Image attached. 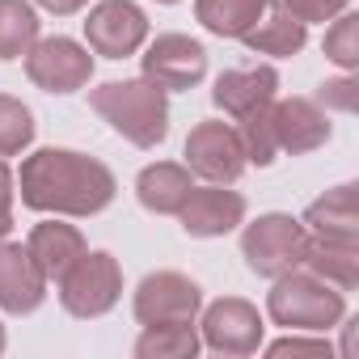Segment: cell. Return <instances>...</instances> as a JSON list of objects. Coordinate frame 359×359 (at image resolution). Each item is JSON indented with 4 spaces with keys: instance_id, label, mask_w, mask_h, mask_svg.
<instances>
[{
    "instance_id": "obj_1",
    "label": "cell",
    "mask_w": 359,
    "mask_h": 359,
    "mask_svg": "<svg viewBox=\"0 0 359 359\" xmlns=\"http://www.w3.org/2000/svg\"><path fill=\"white\" fill-rule=\"evenodd\" d=\"M110 199H114V177L93 156L68 148H43L22 165V203L34 212L93 216Z\"/></svg>"
},
{
    "instance_id": "obj_2",
    "label": "cell",
    "mask_w": 359,
    "mask_h": 359,
    "mask_svg": "<svg viewBox=\"0 0 359 359\" xmlns=\"http://www.w3.org/2000/svg\"><path fill=\"white\" fill-rule=\"evenodd\" d=\"M93 110L102 118H110L114 131H123L131 144L140 148H152L165 140L169 131V106H165V89L152 85V81H114V85H102L93 89Z\"/></svg>"
},
{
    "instance_id": "obj_3",
    "label": "cell",
    "mask_w": 359,
    "mask_h": 359,
    "mask_svg": "<svg viewBox=\"0 0 359 359\" xmlns=\"http://www.w3.org/2000/svg\"><path fill=\"white\" fill-rule=\"evenodd\" d=\"M271 317L287 330H309V334H321L330 330L338 317H342V292L325 279H317L313 271L300 275V271H287L279 275L271 300H266Z\"/></svg>"
},
{
    "instance_id": "obj_4",
    "label": "cell",
    "mask_w": 359,
    "mask_h": 359,
    "mask_svg": "<svg viewBox=\"0 0 359 359\" xmlns=\"http://www.w3.org/2000/svg\"><path fill=\"white\" fill-rule=\"evenodd\" d=\"M118 292H123V275H118V262L102 250H85L64 275H60V300L72 317H102L118 304Z\"/></svg>"
},
{
    "instance_id": "obj_5",
    "label": "cell",
    "mask_w": 359,
    "mask_h": 359,
    "mask_svg": "<svg viewBox=\"0 0 359 359\" xmlns=\"http://www.w3.org/2000/svg\"><path fill=\"white\" fill-rule=\"evenodd\" d=\"M304 245H309L304 229L292 216H262L241 237V254H245L250 271L266 275V279H279V275L296 271L304 262Z\"/></svg>"
},
{
    "instance_id": "obj_6",
    "label": "cell",
    "mask_w": 359,
    "mask_h": 359,
    "mask_svg": "<svg viewBox=\"0 0 359 359\" xmlns=\"http://www.w3.org/2000/svg\"><path fill=\"white\" fill-rule=\"evenodd\" d=\"M199 300L203 296L187 275L156 271L135 292V317H140V325H191L199 313Z\"/></svg>"
},
{
    "instance_id": "obj_7",
    "label": "cell",
    "mask_w": 359,
    "mask_h": 359,
    "mask_svg": "<svg viewBox=\"0 0 359 359\" xmlns=\"http://www.w3.org/2000/svg\"><path fill=\"white\" fill-rule=\"evenodd\" d=\"M26 72L47 93H76L93 72V55L72 39H47L34 51H26Z\"/></svg>"
},
{
    "instance_id": "obj_8",
    "label": "cell",
    "mask_w": 359,
    "mask_h": 359,
    "mask_svg": "<svg viewBox=\"0 0 359 359\" xmlns=\"http://www.w3.org/2000/svg\"><path fill=\"white\" fill-rule=\"evenodd\" d=\"M148 34V18L131 5V0H102L85 22V39L97 55L106 60H123L131 55Z\"/></svg>"
},
{
    "instance_id": "obj_9",
    "label": "cell",
    "mask_w": 359,
    "mask_h": 359,
    "mask_svg": "<svg viewBox=\"0 0 359 359\" xmlns=\"http://www.w3.org/2000/svg\"><path fill=\"white\" fill-rule=\"evenodd\" d=\"M187 165L212 182H237L245 169V144L224 123H199L187 140Z\"/></svg>"
},
{
    "instance_id": "obj_10",
    "label": "cell",
    "mask_w": 359,
    "mask_h": 359,
    "mask_svg": "<svg viewBox=\"0 0 359 359\" xmlns=\"http://www.w3.org/2000/svg\"><path fill=\"white\" fill-rule=\"evenodd\" d=\"M208 72V51L187 34H161L144 55V76L161 89H191Z\"/></svg>"
},
{
    "instance_id": "obj_11",
    "label": "cell",
    "mask_w": 359,
    "mask_h": 359,
    "mask_svg": "<svg viewBox=\"0 0 359 359\" xmlns=\"http://www.w3.org/2000/svg\"><path fill=\"white\" fill-rule=\"evenodd\" d=\"M203 342L220 355H250L262 342V317L250 300L224 296L203 313Z\"/></svg>"
},
{
    "instance_id": "obj_12",
    "label": "cell",
    "mask_w": 359,
    "mask_h": 359,
    "mask_svg": "<svg viewBox=\"0 0 359 359\" xmlns=\"http://www.w3.org/2000/svg\"><path fill=\"white\" fill-rule=\"evenodd\" d=\"M182 229L191 237H224L241 224L245 216V199L237 191H224V187H203V191H191L187 203H182Z\"/></svg>"
},
{
    "instance_id": "obj_13",
    "label": "cell",
    "mask_w": 359,
    "mask_h": 359,
    "mask_svg": "<svg viewBox=\"0 0 359 359\" xmlns=\"http://www.w3.org/2000/svg\"><path fill=\"white\" fill-rule=\"evenodd\" d=\"M47 296V275L26 245H0V309L34 313Z\"/></svg>"
},
{
    "instance_id": "obj_14",
    "label": "cell",
    "mask_w": 359,
    "mask_h": 359,
    "mask_svg": "<svg viewBox=\"0 0 359 359\" xmlns=\"http://www.w3.org/2000/svg\"><path fill=\"white\" fill-rule=\"evenodd\" d=\"M216 106L229 110L233 118H245L275 97V68H233L216 81Z\"/></svg>"
},
{
    "instance_id": "obj_15",
    "label": "cell",
    "mask_w": 359,
    "mask_h": 359,
    "mask_svg": "<svg viewBox=\"0 0 359 359\" xmlns=\"http://www.w3.org/2000/svg\"><path fill=\"white\" fill-rule=\"evenodd\" d=\"M271 131H275V148L304 152V148H317L330 135V123H325V114L313 102H300L296 97V102H283L271 114Z\"/></svg>"
},
{
    "instance_id": "obj_16",
    "label": "cell",
    "mask_w": 359,
    "mask_h": 359,
    "mask_svg": "<svg viewBox=\"0 0 359 359\" xmlns=\"http://www.w3.org/2000/svg\"><path fill=\"white\" fill-rule=\"evenodd\" d=\"M26 250H30V258L39 262V271L47 275V279H60L81 254H85V237L72 229V224H39L34 233H30V241H26Z\"/></svg>"
},
{
    "instance_id": "obj_17",
    "label": "cell",
    "mask_w": 359,
    "mask_h": 359,
    "mask_svg": "<svg viewBox=\"0 0 359 359\" xmlns=\"http://www.w3.org/2000/svg\"><path fill=\"white\" fill-rule=\"evenodd\" d=\"M140 203L148 208V212H161V216H173V212H182V203H187V195L195 191L191 187V173L182 169V165H169V161H161V165H148L144 173H140Z\"/></svg>"
},
{
    "instance_id": "obj_18",
    "label": "cell",
    "mask_w": 359,
    "mask_h": 359,
    "mask_svg": "<svg viewBox=\"0 0 359 359\" xmlns=\"http://www.w3.org/2000/svg\"><path fill=\"white\" fill-rule=\"evenodd\" d=\"M304 224L317 233V241L330 245H355V208H351V187H338L330 199L313 203Z\"/></svg>"
},
{
    "instance_id": "obj_19",
    "label": "cell",
    "mask_w": 359,
    "mask_h": 359,
    "mask_svg": "<svg viewBox=\"0 0 359 359\" xmlns=\"http://www.w3.org/2000/svg\"><path fill=\"white\" fill-rule=\"evenodd\" d=\"M199 22L220 39H245L262 18L266 0H199Z\"/></svg>"
},
{
    "instance_id": "obj_20",
    "label": "cell",
    "mask_w": 359,
    "mask_h": 359,
    "mask_svg": "<svg viewBox=\"0 0 359 359\" xmlns=\"http://www.w3.org/2000/svg\"><path fill=\"white\" fill-rule=\"evenodd\" d=\"M245 43L254 51H266V55H292L304 47V22H296L283 5H271V18L254 22V30L245 34Z\"/></svg>"
},
{
    "instance_id": "obj_21",
    "label": "cell",
    "mask_w": 359,
    "mask_h": 359,
    "mask_svg": "<svg viewBox=\"0 0 359 359\" xmlns=\"http://www.w3.org/2000/svg\"><path fill=\"white\" fill-rule=\"evenodd\" d=\"M39 18L26 0H0V60H18L34 47Z\"/></svg>"
},
{
    "instance_id": "obj_22",
    "label": "cell",
    "mask_w": 359,
    "mask_h": 359,
    "mask_svg": "<svg viewBox=\"0 0 359 359\" xmlns=\"http://www.w3.org/2000/svg\"><path fill=\"white\" fill-rule=\"evenodd\" d=\"M199 351V334L195 321L191 325H144L135 355L140 359H191Z\"/></svg>"
},
{
    "instance_id": "obj_23",
    "label": "cell",
    "mask_w": 359,
    "mask_h": 359,
    "mask_svg": "<svg viewBox=\"0 0 359 359\" xmlns=\"http://www.w3.org/2000/svg\"><path fill=\"white\" fill-rule=\"evenodd\" d=\"M34 140V118L22 102L0 97V156H13Z\"/></svg>"
},
{
    "instance_id": "obj_24",
    "label": "cell",
    "mask_w": 359,
    "mask_h": 359,
    "mask_svg": "<svg viewBox=\"0 0 359 359\" xmlns=\"http://www.w3.org/2000/svg\"><path fill=\"white\" fill-rule=\"evenodd\" d=\"M283 5H287V13H292L296 22H317V18L338 13L346 0H283Z\"/></svg>"
},
{
    "instance_id": "obj_25",
    "label": "cell",
    "mask_w": 359,
    "mask_h": 359,
    "mask_svg": "<svg viewBox=\"0 0 359 359\" xmlns=\"http://www.w3.org/2000/svg\"><path fill=\"white\" fill-rule=\"evenodd\" d=\"M351 39H355V18H342V26L330 34V55L338 60V64H355V47H351Z\"/></svg>"
},
{
    "instance_id": "obj_26",
    "label": "cell",
    "mask_w": 359,
    "mask_h": 359,
    "mask_svg": "<svg viewBox=\"0 0 359 359\" xmlns=\"http://www.w3.org/2000/svg\"><path fill=\"white\" fill-rule=\"evenodd\" d=\"M271 355H330V346H325L321 338H313V342H304V338H283V342L271 346Z\"/></svg>"
},
{
    "instance_id": "obj_27",
    "label": "cell",
    "mask_w": 359,
    "mask_h": 359,
    "mask_svg": "<svg viewBox=\"0 0 359 359\" xmlns=\"http://www.w3.org/2000/svg\"><path fill=\"white\" fill-rule=\"evenodd\" d=\"M9 203H13V173L0 161V216H9Z\"/></svg>"
},
{
    "instance_id": "obj_28",
    "label": "cell",
    "mask_w": 359,
    "mask_h": 359,
    "mask_svg": "<svg viewBox=\"0 0 359 359\" xmlns=\"http://www.w3.org/2000/svg\"><path fill=\"white\" fill-rule=\"evenodd\" d=\"M39 5H43V9H51V13H76L85 0H39Z\"/></svg>"
},
{
    "instance_id": "obj_29",
    "label": "cell",
    "mask_w": 359,
    "mask_h": 359,
    "mask_svg": "<svg viewBox=\"0 0 359 359\" xmlns=\"http://www.w3.org/2000/svg\"><path fill=\"white\" fill-rule=\"evenodd\" d=\"M9 229H13V216H0V241L9 237Z\"/></svg>"
},
{
    "instance_id": "obj_30",
    "label": "cell",
    "mask_w": 359,
    "mask_h": 359,
    "mask_svg": "<svg viewBox=\"0 0 359 359\" xmlns=\"http://www.w3.org/2000/svg\"><path fill=\"white\" fill-rule=\"evenodd\" d=\"M0 351H5V325H0Z\"/></svg>"
},
{
    "instance_id": "obj_31",
    "label": "cell",
    "mask_w": 359,
    "mask_h": 359,
    "mask_svg": "<svg viewBox=\"0 0 359 359\" xmlns=\"http://www.w3.org/2000/svg\"><path fill=\"white\" fill-rule=\"evenodd\" d=\"M161 5H173V0H161Z\"/></svg>"
}]
</instances>
